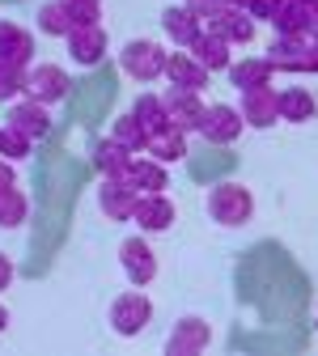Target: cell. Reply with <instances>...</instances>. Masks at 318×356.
Here are the masks:
<instances>
[{
    "label": "cell",
    "mask_w": 318,
    "mask_h": 356,
    "mask_svg": "<svg viewBox=\"0 0 318 356\" xmlns=\"http://www.w3.org/2000/svg\"><path fill=\"white\" fill-rule=\"evenodd\" d=\"M30 153H34V140L26 136V131H17L13 123L0 127V157L5 161H26Z\"/></svg>",
    "instance_id": "f546056e"
},
{
    "label": "cell",
    "mask_w": 318,
    "mask_h": 356,
    "mask_svg": "<svg viewBox=\"0 0 318 356\" xmlns=\"http://www.w3.org/2000/svg\"><path fill=\"white\" fill-rule=\"evenodd\" d=\"M119 178H123L136 195H153V191H166V187H170L166 161H157V157H132Z\"/></svg>",
    "instance_id": "7c38bea8"
},
{
    "label": "cell",
    "mask_w": 318,
    "mask_h": 356,
    "mask_svg": "<svg viewBox=\"0 0 318 356\" xmlns=\"http://www.w3.org/2000/svg\"><path fill=\"white\" fill-rule=\"evenodd\" d=\"M267 22L276 26V34H301V30H310V22H305V0H276V9H271Z\"/></svg>",
    "instance_id": "d4e9b609"
},
{
    "label": "cell",
    "mask_w": 318,
    "mask_h": 356,
    "mask_svg": "<svg viewBox=\"0 0 318 356\" xmlns=\"http://www.w3.org/2000/svg\"><path fill=\"white\" fill-rule=\"evenodd\" d=\"M64 42H68L72 64H81V68H98V64H102V56H106V30H102L98 22H89V26H72V30L64 34Z\"/></svg>",
    "instance_id": "8992f818"
},
{
    "label": "cell",
    "mask_w": 318,
    "mask_h": 356,
    "mask_svg": "<svg viewBox=\"0 0 318 356\" xmlns=\"http://www.w3.org/2000/svg\"><path fill=\"white\" fill-rule=\"evenodd\" d=\"M34 26H38L42 34H51V38H64V34L72 30V17H68V9L60 5V0H47V5H38Z\"/></svg>",
    "instance_id": "4316f807"
},
{
    "label": "cell",
    "mask_w": 318,
    "mask_h": 356,
    "mask_svg": "<svg viewBox=\"0 0 318 356\" xmlns=\"http://www.w3.org/2000/svg\"><path fill=\"white\" fill-rule=\"evenodd\" d=\"M13 284V259L5 254V250H0V293H5Z\"/></svg>",
    "instance_id": "d590c367"
},
{
    "label": "cell",
    "mask_w": 318,
    "mask_h": 356,
    "mask_svg": "<svg viewBox=\"0 0 318 356\" xmlns=\"http://www.w3.org/2000/svg\"><path fill=\"white\" fill-rule=\"evenodd\" d=\"M204 26H208V30H216L225 42H230V47H242V42H251V38H255V26H259V22H255L242 5H230V0H221V5L212 9V17H208Z\"/></svg>",
    "instance_id": "5b68a950"
},
{
    "label": "cell",
    "mask_w": 318,
    "mask_h": 356,
    "mask_svg": "<svg viewBox=\"0 0 318 356\" xmlns=\"http://www.w3.org/2000/svg\"><path fill=\"white\" fill-rule=\"evenodd\" d=\"M26 220H30V200H26V191L5 187V191H0V229H22Z\"/></svg>",
    "instance_id": "484cf974"
},
{
    "label": "cell",
    "mask_w": 318,
    "mask_h": 356,
    "mask_svg": "<svg viewBox=\"0 0 318 356\" xmlns=\"http://www.w3.org/2000/svg\"><path fill=\"white\" fill-rule=\"evenodd\" d=\"M314 111H318V98L310 94L305 85H289V89H280V94H276L280 123H305V119H314Z\"/></svg>",
    "instance_id": "44dd1931"
},
{
    "label": "cell",
    "mask_w": 318,
    "mask_h": 356,
    "mask_svg": "<svg viewBox=\"0 0 318 356\" xmlns=\"http://www.w3.org/2000/svg\"><path fill=\"white\" fill-rule=\"evenodd\" d=\"M305 22H310V30L318 34V0H305Z\"/></svg>",
    "instance_id": "74e56055"
},
{
    "label": "cell",
    "mask_w": 318,
    "mask_h": 356,
    "mask_svg": "<svg viewBox=\"0 0 318 356\" xmlns=\"http://www.w3.org/2000/svg\"><path fill=\"white\" fill-rule=\"evenodd\" d=\"M132 115L141 119V127H145V131H157V127H166V123H170L166 102H161L157 94H141V98L132 102Z\"/></svg>",
    "instance_id": "f1b7e54d"
},
{
    "label": "cell",
    "mask_w": 318,
    "mask_h": 356,
    "mask_svg": "<svg viewBox=\"0 0 318 356\" xmlns=\"http://www.w3.org/2000/svg\"><path fill=\"white\" fill-rule=\"evenodd\" d=\"M161 102H166V115H170V123H174L178 131H196V127H200V119H204V98H200V89L170 85L166 94H161Z\"/></svg>",
    "instance_id": "30bf717a"
},
{
    "label": "cell",
    "mask_w": 318,
    "mask_h": 356,
    "mask_svg": "<svg viewBox=\"0 0 318 356\" xmlns=\"http://www.w3.org/2000/svg\"><path fill=\"white\" fill-rule=\"evenodd\" d=\"M153 323V301L145 293H119L111 301V331L123 339H136L145 327Z\"/></svg>",
    "instance_id": "3957f363"
},
{
    "label": "cell",
    "mask_w": 318,
    "mask_h": 356,
    "mask_svg": "<svg viewBox=\"0 0 318 356\" xmlns=\"http://www.w3.org/2000/svg\"><path fill=\"white\" fill-rule=\"evenodd\" d=\"M9 123L17 127V131H26L30 140H42L51 131V115H47V106L42 102H34V98H13V106H9Z\"/></svg>",
    "instance_id": "ac0fdd59"
},
{
    "label": "cell",
    "mask_w": 318,
    "mask_h": 356,
    "mask_svg": "<svg viewBox=\"0 0 318 356\" xmlns=\"http://www.w3.org/2000/svg\"><path fill=\"white\" fill-rule=\"evenodd\" d=\"M166 47L157 38H132V42H123V51H119V68H123V76H132V81H157L161 72H166Z\"/></svg>",
    "instance_id": "7a4b0ae2"
},
{
    "label": "cell",
    "mask_w": 318,
    "mask_h": 356,
    "mask_svg": "<svg viewBox=\"0 0 318 356\" xmlns=\"http://www.w3.org/2000/svg\"><path fill=\"white\" fill-rule=\"evenodd\" d=\"M183 5H187V9H191L200 22H208V17H212V9L221 5V0H183Z\"/></svg>",
    "instance_id": "e575fe53"
},
{
    "label": "cell",
    "mask_w": 318,
    "mask_h": 356,
    "mask_svg": "<svg viewBox=\"0 0 318 356\" xmlns=\"http://www.w3.org/2000/svg\"><path fill=\"white\" fill-rule=\"evenodd\" d=\"M72 94V76L56 64H30L26 68V98L51 106V102H64Z\"/></svg>",
    "instance_id": "277c9868"
},
{
    "label": "cell",
    "mask_w": 318,
    "mask_h": 356,
    "mask_svg": "<svg viewBox=\"0 0 318 356\" xmlns=\"http://www.w3.org/2000/svg\"><path fill=\"white\" fill-rule=\"evenodd\" d=\"M5 331H9V309L0 305V335H5Z\"/></svg>",
    "instance_id": "f35d334b"
},
{
    "label": "cell",
    "mask_w": 318,
    "mask_h": 356,
    "mask_svg": "<svg viewBox=\"0 0 318 356\" xmlns=\"http://www.w3.org/2000/svg\"><path fill=\"white\" fill-rule=\"evenodd\" d=\"M127 161H132V149H127V145H119L115 136H106V140H98V145H94V165H98V174H102V178H119Z\"/></svg>",
    "instance_id": "cb8c5ba5"
},
{
    "label": "cell",
    "mask_w": 318,
    "mask_h": 356,
    "mask_svg": "<svg viewBox=\"0 0 318 356\" xmlns=\"http://www.w3.org/2000/svg\"><path fill=\"white\" fill-rule=\"evenodd\" d=\"M238 115H242L246 127H276V123H280V115H276V89H271V85L242 89Z\"/></svg>",
    "instance_id": "4fadbf2b"
},
{
    "label": "cell",
    "mask_w": 318,
    "mask_h": 356,
    "mask_svg": "<svg viewBox=\"0 0 318 356\" xmlns=\"http://www.w3.org/2000/svg\"><path fill=\"white\" fill-rule=\"evenodd\" d=\"M305 72H318V34L305 30Z\"/></svg>",
    "instance_id": "836d02e7"
},
{
    "label": "cell",
    "mask_w": 318,
    "mask_h": 356,
    "mask_svg": "<svg viewBox=\"0 0 318 356\" xmlns=\"http://www.w3.org/2000/svg\"><path fill=\"white\" fill-rule=\"evenodd\" d=\"M5 187H17V170H13V161L0 157V191H5Z\"/></svg>",
    "instance_id": "8d00e7d4"
},
{
    "label": "cell",
    "mask_w": 318,
    "mask_h": 356,
    "mask_svg": "<svg viewBox=\"0 0 318 356\" xmlns=\"http://www.w3.org/2000/svg\"><path fill=\"white\" fill-rule=\"evenodd\" d=\"M161 30H166V38L174 47H191V38L204 30V22L187 5H170V9H161Z\"/></svg>",
    "instance_id": "ffe728a7"
},
{
    "label": "cell",
    "mask_w": 318,
    "mask_h": 356,
    "mask_svg": "<svg viewBox=\"0 0 318 356\" xmlns=\"http://www.w3.org/2000/svg\"><path fill=\"white\" fill-rule=\"evenodd\" d=\"M22 89H26V68L0 60V102H13Z\"/></svg>",
    "instance_id": "4dcf8cb0"
},
{
    "label": "cell",
    "mask_w": 318,
    "mask_h": 356,
    "mask_svg": "<svg viewBox=\"0 0 318 356\" xmlns=\"http://www.w3.org/2000/svg\"><path fill=\"white\" fill-rule=\"evenodd\" d=\"M60 5L68 9L72 26H89V22L102 17V0H60Z\"/></svg>",
    "instance_id": "1f68e13d"
},
{
    "label": "cell",
    "mask_w": 318,
    "mask_h": 356,
    "mask_svg": "<svg viewBox=\"0 0 318 356\" xmlns=\"http://www.w3.org/2000/svg\"><path fill=\"white\" fill-rule=\"evenodd\" d=\"M145 153L149 157H157V161H183L187 157V131H178L174 123H166V127H157V131H149V140H145Z\"/></svg>",
    "instance_id": "7402d4cb"
},
{
    "label": "cell",
    "mask_w": 318,
    "mask_h": 356,
    "mask_svg": "<svg viewBox=\"0 0 318 356\" xmlns=\"http://www.w3.org/2000/svg\"><path fill=\"white\" fill-rule=\"evenodd\" d=\"M111 136H115L119 145H127L132 153H145V140H149V131L141 127V119H136V115L127 111V115H119V119L111 123Z\"/></svg>",
    "instance_id": "83f0119b"
},
{
    "label": "cell",
    "mask_w": 318,
    "mask_h": 356,
    "mask_svg": "<svg viewBox=\"0 0 318 356\" xmlns=\"http://www.w3.org/2000/svg\"><path fill=\"white\" fill-rule=\"evenodd\" d=\"M230 85L238 89H255V85H271V76H276V68L267 64V56H246V60H230Z\"/></svg>",
    "instance_id": "603a6c76"
},
{
    "label": "cell",
    "mask_w": 318,
    "mask_h": 356,
    "mask_svg": "<svg viewBox=\"0 0 318 356\" xmlns=\"http://www.w3.org/2000/svg\"><path fill=\"white\" fill-rule=\"evenodd\" d=\"M183 51H191L208 72H225V68H230V60H234V56H230V42H225L216 30H208V26L191 38V47H183Z\"/></svg>",
    "instance_id": "e0dca14e"
},
{
    "label": "cell",
    "mask_w": 318,
    "mask_h": 356,
    "mask_svg": "<svg viewBox=\"0 0 318 356\" xmlns=\"http://www.w3.org/2000/svg\"><path fill=\"white\" fill-rule=\"evenodd\" d=\"M170 85H183V89H204L208 85V68L191 56V51H174V56H166V72H161Z\"/></svg>",
    "instance_id": "d6986e66"
},
{
    "label": "cell",
    "mask_w": 318,
    "mask_h": 356,
    "mask_svg": "<svg viewBox=\"0 0 318 356\" xmlns=\"http://www.w3.org/2000/svg\"><path fill=\"white\" fill-rule=\"evenodd\" d=\"M136 200H141V195H136L123 178H102V183H98V208H102L106 220H132Z\"/></svg>",
    "instance_id": "5bb4252c"
},
{
    "label": "cell",
    "mask_w": 318,
    "mask_h": 356,
    "mask_svg": "<svg viewBox=\"0 0 318 356\" xmlns=\"http://www.w3.org/2000/svg\"><path fill=\"white\" fill-rule=\"evenodd\" d=\"M119 259H123V272H127L132 284H153V280H157V254H153V246H149V234L123 238Z\"/></svg>",
    "instance_id": "9c48e42d"
},
{
    "label": "cell",
    "mask_w": 318,
    "mask_h": 356,
    "mask_svg": "<svg viewBox=\"0 0 318 356\" xmlns=\"http://www.w3.org/2000/svg\"><path fill=\"white\" fill-rule=\"evenodd\" d=\"M242 115H238V106H225V102H216V106H204V119H200V136L208 140V145H234L238 136H242Z\"/></svg>",
    "instance_id": "52a82bcc"
},
{
    "label": "cell",
    "mask_w": 318,
    "mask_h": 356,
    "mask_svg": "<svg viewBox=\"0 0 318 356\" xmlns=\"http://www.w3.org/2000/svg\"><path fill=\"white\" fill-rule=\"evenodd\" d=\"M208 343H212V327L204 318L187 314L174 323V331L166 339V356H200V352H208Z\"/></svg>",
    "instance_id": "ba28073f"
},
{
    "label": "cell",
    "mask_w": 318,
    "mask_h": 356,
    "mask_svg": "<svg viewBox=\"0 0 318 356\" xmlns=\"http://www.w3.org/2000/svg\"><path fill=\"white\" fill-rule=\"evenodd\" d=\"M267 64L276 72H305V30L301 34H276L267 47Z\"/></svg>",
    "instance_id": "2e32d148"
},
{
    "label": "cell",
    "mask_w": 318,
    "mask_h": 356,
    "mask_svg": "<svg viewBox=\"0 0 318 356\" xmlns=\"http://www.w3.org/2000/svg\"><path fill=\"white\" fill-rule=\"evenodd\" d=\"M0 60L5 64H17V68H30L34 64V34L17 22H0Z\"/></svg>",
    "instance_id": "9a60e30c"
},
{
    "label": "cell",
    "mask_w": 318,
    "mask_h": 356,
    "mask_svg": "<svg viewBox=\"0 0 318 356\" xmlns=\"http://www.w3.org/2000/svg\"><path fill=\"white\" fill-rule=\"evenodd\" d=\"M255 22H267L271 17V9H276V0H246V5H242Z\"/></svg>",
    "instance_id": "d6a6232c"
},
{
    "label": "cell",
    "mask_w": 318,
    "mask_h": 356,
    "mask_svg": "<svg viewBox=\"0 0 318 356\" xmlns=\"http://www.w3.org/2000/svg\"><path fill=\"white\" fill-rule=\"evenodd\" d=\"M132 225L141 234H166L174 225V204L166 191H153V195H141L132 208Z\"/></svg>",
    "instance_id": "8fae6325"
},
{
    "label": "cell",
    "mask_w": 318,
    "mask_h": 356,
    "mask_svg": "<svg viewBox=\"0 0 318 356\" xmlns=\"http://www.w3.org/2000/svg\"><path fill=\"white\" fill-rule=\"evenodd\" d=\"M251 212H255V195H251V187H242V183H216V187L208 191V216L216 220V225H225V229L246 225Z\"/></svg>",
    "instance_id": "6da1fadb"
}]
</instances>
